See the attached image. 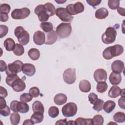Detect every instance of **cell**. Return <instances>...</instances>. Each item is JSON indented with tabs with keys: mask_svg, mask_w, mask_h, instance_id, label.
Listing matches in <instances>:
<instances>
[{
	"mask_svg": "<svg viewBox=\"0 0 125 125\" xmlns=\"http://www.w3.org/2000/svg\"><path fill=\"white\" fill-rule=\"evenodd\" d=\"M23 62L20 60H16L12 63L8 64L5 70L7 76L17 74L22 71Z\"/></svg>",
	"mask_w": 125,
	"mask_h": 125,
	"instance_id": "5b68a950",
	"label": "cell"
},
{
	"mask_svg": "<svg viewBox=\"0 0 125 125\" xmlns=\"http://www.w3.org/2000/svg\"><path fill=\"white\" fill-rule=\"evenodd\" d=\"M20 115L17 112L12 113L10 117L11 124L13 125H17L19 124L20 122Z\"/></svg>",
	"mask_w": 125,
	"mask_h": 125,
	"instance_id": "e575fe53",
	"label": "cell"
},
{
	"mask_svg": "<svg viewBox=\"0 0 125 125\" xmlns=\"http://www.w3.org/2000/svg\"><path fill=\"white\" fill-rule=\"evenodd\" d=\"M33 97L29 94L27 93H24L22 94L20 96V101L24 103H28L30 102L33 98Z\"/></svg>",
	"mask_w": 125,
	"mask_h": 125,
	"instance_id": "f35d334b",
	"label": "cell"
},
{
	"mask_svg": "<svg viewBox=\"0 0 125 125\" xmlns=\"http://www.w3.org/2000/svg\"><path fill=\"white\" fill-rule=\"evenodd\" d=\"M104 101L101 99H98L93 104V109L98 112L101 111L103 109Z\"/></svg>",
	"mask_w": 125,
	"mask_h": 125,
	"instance_id": "d590c367",
	"label": "cell"
},
{
	"mask_svg": "<svg viewBox=\"0 0 125 125\" xmlns=\"http://www.w3.org/2000/svg\"><path fill=\"white\" fill-rule=\"evenodd\" d=\"M67 125H75V122L74 121H69L67 122Z\"/></svg>",
	"mask_w": 125,
	"mask_h": 125,
	"instance_id": "91938a15",
	"label": "cell"
},
{
	"mask_svg": "<svg viewBox=\"0 0 125 125\" xmlns=\"http://www.w3.org/2000/svg\"><path fill=\"white\" fill-rule=\"evenodd\" d=\"M55 124L57 125H67V122L66 119H61L57 121V122L55 123Z\"/></svg>",
	"mask_w": 125,
	"mask_h": 125,
	"instance_id": "db71d44e",
	"label": "cell"
},
{
	"mask_svg": "<svg viewBox=\"0 0 125 125\" xmlns=\"http://www.w3.org/2000/svg\"><path fill=\"white\" fill-rule=\"evenodd\" d=\"M7 65L6 62L2 61V60H0V70L1 72H3L4 71H5L6 68H7Z\"/></svg>",
	"mask_w": 125,
	"mask_h": 125,
	"instance_id": "816d5d0a",
	"label": "cell"
},
{
	"mask_svg": "<svg viewBox=\"0 0 125 125\" xmlns=\"http://www.w3.org/2000/svg\"><path fill=\"white\" fill-rule=\"evenodd\" d=\"M93 124L96 125H102L104 124V120L101 115H96L92 119Z\"/></svg>",
	"mask_w": 125,
	"mask_h": 125,
	"instance_id": "74e56055",
	"label": "cell"
},
{
	"mask_svg": "<svg viewBox=\"0 0 125 125\" xmlns=\"http://www.w3.org/2000/svg\"><path fill=\"white\" fill-rule=\"evenodd\" d=\"M22 71L23 74L27 76H32L36 72V68L35 66L31 63H24L22 68Z\"/></svg>",
	"mask_w": 125,
	"mask_h": 125,
	"instance_id": "2e32d148",
	"label": "cell"
},
{
	"mask_svg": "<svg viewBox=\"0 0 125 125\" xmlns=\"http://www.w3.org/2000/svg\"><path fill=\"white\" fill-rule=\"evenodd\" d=\"M63 79L65 83L71 84L75 83L76 79V69L69 68L64 70L63 74Z\"/></svg>",
	"mask_w": 125,
	"mask_h": 125,
	"instance_id": "30bf717a",
	"label": "cell"
},
{
	"mask_svg": "<svg viewBox=\"0 0 125 125\" xmlns=\"http://www.w3.org/2000/svg\"><path fill=\"white\" fill-rule=\"evenodd\" d=\"M59 114V110L56 106H51L48 109V114L52 118L57 117Z\"/></svg>",
	"mask_w": 125,
	"mask_h": 125,
	"instance_id": "8d00e7d4",
	"label": "cell"
},
{
	"mask_svg": "<svg viewBox=\"0 0 125 125\" xmlns=\"http://www.w3.org/2000/svg\"><path fill=\"white\" fill-rule=\"evenodd\" d=\"M0 114L1 115L4 117L9 116L10 114V109L9 107L7 105H6L5 107L0 108Z\"/></svg>",
	"mask_w": 125,
	"mask_h": 125,
	"instance_id": "f6af8a7d",
	"label": "cell"
},
{
	"mask_svg": "<svg viewBox=\"0 0 125 125\" xmlns=\"http://www.w3.org/2000/svg\"><path fill=\"white\" fill-rule=\"evenodd\" d=\"M15 42L11 38H7L4 41L3 43L4 46L5 47L6 50L8 51H13L15 46Z\"/></svg>",
	"mask_w": 125,
	"mask_h": 125,
	"instance_id": "d4e9b609",
	"label": "cell"
},
{
	"mask_svg": "<svg viewBox=\"0 0 125 125\" xmlns=\"http://www.w3.org/2000/svg\"><path fill=\"white\" fill-rule=\"evenodd\" d=\"M30 14V10L26 7L15 9L11 13V17L15 20H22L26 18Z\"/></svg>",
	"mask_w": 125,
	"mask_h": 125,
	"instance_id": "ba28073f",
	"label": "cell"
},
{
	"mask_svg": "<svg viewBox=\"0 0 125 125\" xmlns=\"http://www.w3.org/2000/svg\"><path fill=\"white\" fill-rule=\"evenodd\" d=\"M44 5L45 6L46 12L49 17L53 16L55 14L56 11L54 5L50 2H47Z\"/></svg>",
	"mask_w": 125,
	"mask_h": 125,
	"instance_id": "1f68e13d",
	"label": "cell"
},
{
	"mask_svg": "<svg viewBox=\"0 0 125 125\" xmlns=\"http://www.w3.org/2000/svg\"><path fill=\"white\" fill-rule=\"evenodd\" d=\"M109 80L111 84L118 85L122 81L121 75L119 73L111 72L109 77Z\"/></svg>",
	"mask_w": 125,
	"mask_h": 125,
	"instance_id": "ac0fdd59",
	"label": "cell"
},
{
	"mask_svg": "<svg viewBox=\"0 0 125 125\" xmlns=\"http://www.w3.org/2000/svg\"><path fill=\"white\" fill-rule=\"evenodd\" d=\"M117 35V32L113 27H108L106 28L105 32L102 36V42L105 44L113 43Z\"/></svg>",
	"mask_w": 125,
	"mask_h": 125,
	"instance_id": "277c9868",
	"label": "cell"
},
{
	"mask_svg": "<svg viewBox=\"0 0 125 125\" xmlns=\"http://www.w3.org/2000/svg\"><path fill=\"white\" fill-rule=\"evenodd\" d=\"M41 28L43 31L46 33H49L53 30V26L52 23L50 22H43L40 24Z\"/></svg>",
	"mask_w": 125,
	"mask_h": 125,
	"instance_id": "d6a6232c",
	"label": "cell"
},
{
	"mask_svg": "<svg viewBox=\"0 0 125 125\" xmlns=\"http://www.w3.org/2000/svg\"><path fill=\"white\" fill-rule=\"evenodd\" d=\"M72 32L71 25L70 23H61L57 26L56 32L61 38H67Z\"/></svg>",
	"mask_w": 125,
	"mask_h": 125,
	"instance_id": "3957f363",
	"label": "cell"
},
{
	"mask_svg": "<svg viewBox=\"0 0 125 125\" xmlns=\"http://www.w3.org/2000/svg\"><path fill=\"white\" fill-rule=\"evenodd\" d=\"M9 18L8 15L7 14L0 13V21L2 22H5L8 21Z\"/></svg>",
	"mask_w": 125,
	"mask_h": 125,
	"instance_id": "f907efd6",
	"label": "cell"
},
{
	"mask_svg": "<svg viewBox=\"0 0 125 125\" xmlns=\"http://www.w3.org/2000/svg\"><path fill=\"white\" fill-rule=\"evenodd\" d=\"M8 32V28L6 25H0V38H2L5 36Z\"/></svg>",
	"mask_w": 125,
	"mask_h": 125,
	"instance_id": "ee69618b",
	"label": "cell"
},
{
	"mask_svg": "<svg viewBox=\"0 0 125 125\" xmlns=\"http://www.w3.org/2000/svg\"><path fill=\"white\" fill-rule=\"evenodd\" d=\"M88 100L90 102L91 104H93L95 103V102L98 99V96L94 93H90L88 96Z\"/></svg>",
	"mask_w": 125,
	"mask_h": 125,
	"instance_id": "bcb514c9",
	"label": "cell"
},
{
	"mask_svg": "<svg viewBox=\"0 0 125 125\" xmlns=\"http://www.w3.org/2000/svg\"><path fill=\"white\" fill-rule=\"evenodd\" d=\"M114 120L117 123H124L125 121V114L122 112H117L113 116Z\"/></svg>",
	"mask_w": 125,
	"mask_h": 125,
	"instance_id": "836d02e7",
	"label": "cell"
},
{
	"mask_svg": "<svg viewBox=\"0 0 125 125\" xmlns=\"http://www.w3.org/2000/svg\"><path fill=\"white\" fill-rule=\"evenodd\" d=\"M6 105V102L4 99V98L2 97H0V108H2L5 107Z\"/></svg>",
	"mask_w": 125,
	"mask_h": 125,
	"instance_id": "f5cc1de1",
	"label": "cell"
},
{
	"mask_svg": "<svg viewBox=\"0 0 125 125\" xmlns=\"http://www.w3.org/2000/svg\"><path fill=\"white\" fill-rule=\"evenodd\" d=\"M57 40V34L54 30L49 32L46 36V40L45 44L48 45H51L54 44Z\"/></svg>",
	"mask_w": 125,
	"mask_h": 125,
	"instance_id": "ffe728a7",
	"label": "cell"
},
{
	"mask_svg": "<svg viewBox=\"0 0 125 125\" xmlns=\"http://www.w3.org/2000/svg\"><path fill=\"white\" fill-rule=\"evenodd\" d=\"M86 1L89 5L92 6L95 8L96 6L100 4L102 1L101 0H87Z\"/></svg>",
	"mask_w": 125,
	"mask_h": 125,
	"instance_id": "7dc6e473",
	"label": "cell"
},
{
	"mask_svg": "<svg viewBox=\"0 0 125 125\" xmlns=\"http://www.w3.org/2000/svg\"><path fill=\"white\" fill-rule=\"evenodd\" d=\"M13 89L17 92L23 91L26 87V84L22 80L19 78L16 79L12 83L11 86Z\"/></svg>",
	"mask_w": 125,
	"mask_h": 125,
	"instance_id": "5bb4252c",
	"label": "cell"
},
{
	"mask_svg": "<svg viewBox=\"0 0 125 125\" xmlns=\"http://www.w3.org/2000/svg\"><path fill=\"white\" fill-rule=\"evenodd\" d=\"M117 11L119 13V14L123 16H125V9L123 7H119L117 9Z\"/></svg>",
	"mask_w": 125,
	"mask_h": 125,
	"instance_id": "11a10c76",
	"label": "cell"
},
{
	"mask_svg": "<svg viewBox=\"0 0 125 125\" xmlns=\"http://www.w3.org/2000/svg\"><path fill=\"white\" fill-rule=\"evenodd\" d=\"M124 52L123 46L116 44L106 48L103 52V56L106 60H110L113 57L119 56Z\"/></svg>",
	"mask_w": 125,
	"mask_h": 125,
	"instance_id": "6da1fadb",
	"label": "cell"
},
{
	"mask_svg": "<svg viewBox=\"0 0 125 125\" xmlns=\"http://www.w3.org/2000/svg\"><path fill=\"white\" fill-rule=\"evenodd\" d=\"M108 15V11L107 9L104 7H102L98 10H97L95 12V17L98 19H104Z\"/></svg>",
	"mask_w": 125,
	"mask_h": 125,
	"instance_id": "7402d4cb",
	"label": "cell"
},
{
	"mask_svg": "<svg viewBox=\"0 0 125 125\" xmlns=\"http://www.w3.org/2000/svg\"><path fill=\"white\" fill-rule=\"evenodd\" d=\"M45 36L43 32L38 30L36 31L33 35V41L35 44L38 45H41L45 43Z\"/></svg>",
	"mask_w": 125,
	"mask_h": 125,
	"instance_id": "9a60e30c",
	"label": "cell"
},
{
	"mask_svg": "<svg viewBox=\"0 0 125 125\" xmlns=\"http://www.w3.org/2000/svg\"><path fill=\"white\" fill-rule=\"evenodd\" d=\"M34 12L38 16L39 21L42 22H46L49 19V16L46 12L44 5H38L35 8Z\"/></svg>",
	"mask_w": 125,
	"mask_h": 125,
	"instance_id": "8fae6325",
	"label": "cell"
},
{
	"mask_svg": "<svg viewBox=\"0 0 125 125\" xmlns=\"http://www.w3.org/2000/svg\"><path fill=\"white\" fill-rule=\"evenodd\" d=\"M40 90L37 87H33L30 88L29 93L34 98L38 97L40 95Z\"/></svg>",
	"mask_w": 125,
	"mask_h": 125,
	"instance_id": "7bdbcfd3",
	"label": "cell"
},
{
	"mask_svg": "<svg viewBox=\"0 0 125 125\" xmlns=\"http://www.w3.org/2000/svg\"><path fill=\"white\" fill-rule=\"evenodd\" d=\"M75 124L77 125H93L92 119H85L80 117L76 119Z\"/></svg>",
	"mask_w": 125,
	"mask_h": 125,
	"instance_id": "f1b7e54d",
	"label": "cell"
},
{
	"mask_svg": "<svg viewBox=\"0 0 125 125\" xmlns=\"http://www.w3.org/2000/svg\"><path fill=\"white\" fill-rule=\"evenodd\" d=\"M31 119L34 124L41 123L43 119V113L39 112H34L31 116Z\"/></svg>",
	"mask_w": 125,
	"mask_h": 125,
	"instance_id": "484cf974",
	"label": "cell"
},
{
	"mask_svg": "<svg viewBox=\"0 0 125 125\" xmlns=\"http://www.w3.org/2000/svg\"><path fill=\"white\" fill-rule=\"evenodd\" d=\"M15 36L17 38L18 42L22 45H26L29 42V33L21 26L17 27L14 30Z\"/></svg>",
	"mask_w": 125,
	"mask_h": 125,
	"instance_id": "7a4b0ae2",
	"label": "cell"
},
{
	"mask_svg": "<svg viewBox=\"0 0 125 125\" xmlns=\"http://www.w3.org/2000/svg\"><path fill=\"white\" fill-rule=\"evenodd\" d=\"M28 55L32 60L36 61L40 57V52L38 49L33 48L28 51Z\"/></svg>",
	"mask_w": 125,
	"mask_h": 125,
	"instance_id": "83f0119b",
	"label": "cell"
},
{
	"mask_svg": "<svg viewBox=\"0 0 125 125\" xmlns=\"http://www.w3.org/2000/svg\"><path fill=\"white\" fill-rule=\"evenodd\" d=\"M79 86L80 91L84 93H87L91 90V84L90 82L86 80H81Z\"/></svg>",
	"mask_w": 125,
	"mask_h": 125,
	"instance_id": "44dd1931",
	"label": "cell"
},
{
	"mask_svg": "<svg viewBox=\"0 0 125 125\" xmlns=\"http://www.w3.org/2000/svg\"><path fill=\"white\" fill-rule=\"evenodd\" d=\"M8 93L6 89L2 86H0V96L3 98H5L7 96Z\"/></svg>",
	"mask_w": 125,
	"mask_h": 125,
	"instance_id": "681fc988",
	"label": "cell"
},
{
	"mask_svg": "<svg viewBox=\"0 0 125 125\" xmlns=\"http://www.w3.org/2000/svg\"><path fill=\"white\" fill-rule=\"evenodd\" d=\"M10 6L6 3L1 4L0 6V13L8 14L10 11Z\"/></svg>",
	"mask_w": 125,
	"mask_h": 125,
	"instance_id": "60d3db41",
	"label": "cell"
},
{
	"mask_svg": "<svg viewBox=\"0 0 125 125\" xmlns=\"http://www.w3.org/2000/svg\"><path fill=\"white\" fill-rule=\"evenodd\" d=\"M65 9L67 12L72 16L83 12L84 10V7L82 2L79 1L75 4H68Z\"/></svg>",
	"mask_w": 125,
	"mask_h": 125,
	"instance_id": "9c48e42d",
	"label": "cell"
},
{
	"mask_svg": "<svg viewBox=\"0 0 125 125\" xmlns=\"http://www.w3.org/2000/svg\"><path fill=\"white\" fill-rule=\"evenodd\" d=\"M55 14L56 16L62 21L70 22L73 19V17L67 12L65 8L63 7L58 8L56 10Z\"/></svg>",
	"mask_w": 125,
	"mask_h": 125,
	"instance_id": "7c38bea8",
	"label": "cell"
},
{
	"mask_svg": "<svg viewBox=\"0 0 125 125\" xmlns=\"http://www.w3.org/2000/svg\"><path fill=\"white\" fill-rule=\"evenodd\" d=\"M121 88L118 86H112L108 91V95L112 98H116L120 95Z\"/></svg>",
	"mask_w": 125,
	"mask_h": 125,
	"instance_id": "cb8c5ba5",
	"label": "cell"
},
{
	"mask_svg": "<svg viewBox=\"0 0 125 125\" xmlns=\"http://www.w3.org/2000/svg\"><path fill=\"white\" fill-rule=\"evenodd\" d=\"M13 51L15 55L17 56H20L23 54L24 52V48L21 44L16 43Z\"/></svg>",
	"mask_w": 125,
	"mask_h": 125,
	"instance_id": "4dcf8cb0",
	"label": "cell"
},
{
	"mask_svg": "<svg viewBox=\"0 0 125 125\" xmlns=\"http://www.w3.org/2000/svg\"><path fill=\"white\" fill-rule=\"evenodd\" d=\"M120 5L119 0H109L108 1V6L112 10L117 9Z\"/></svg>",
	"mask_w": 125,
	"mask_h": 125,
	"instance_id": "ab89813d",
	"label": "cell"
},
{
	"mask_svg": "<svg viewBox=\"0 0 125 125\" xmlns=\"http://www.w3.org/2000/svg\"><path fill=\"white\" fill-rule=\"evenodd\" d=\"M107 87L108 85L105 82H99L97 83L96 90L98 92L103 93L106 91Z\"/></svg>",
	"mask_w": 125,
	"mask_h": 125,
	"instance_id": "f546056e",
	"label": "cell"
},
{
	"mask_svg": "<svg viewBox=\"0 0 125 125\" xmlns=\"http://www.w3.org/2000/svg\"><path fill=\"white\" fill-rule=\"evenodd\" d=\"M125 97H121L118 100V105L120 108L125 109Z\"/></svg>",
	"mask_w": 125,
	"mask_h": 125,
	"instance_id": "c3c4849f",
	"label": "cell"
},
{
	"mask_svg": "<svg viewBox=\"0 0 125 125\" xmlns=\"http://www.w3.org/2000/svg\"><path fill=\"white\" fill-rule=\"evenodd\" d=\"M78 107L76 104L70 102L66 104L62 108V115L65 117H71L75 116L77 112Z\"/></svg>",
	"mask_w": 125,
	"mask_h": 125,
	"instance_id": "52a82bcc",
	"label": "cell"
},
{
	"mask_svg": "<svg viewBox=\"0 0 125 125\" xmlns=\"http://www.w3.org/2000/svg\"><path fill=\"white\" fill-rule=\"evenodd\" d=\"M18 78H19V76L17 74L7 76L5 79V82L6 84L9 86H11L13 82Z\"/></svg>",
	"mask_w": 125,
	"mask_h": 125,
	"instance_id": "b9f144b4",
	"label": "cell"
},
{
	"mask_svg": "<svg viewBox=\"0 0 125 125\" xmlns=\"http://www.w3.org/2000/svg\"><path fill=\"white\" fill-rule=\"evenodd\" d=\"M116 106L115 103L111 100H108L105 102L103 105V109L107 113H110L115 108Z\"/></svg>",
	"mask_w": 125,
	"mask_h": 125,
	"instance_id": "603a6c76",
	"label": "cell"
},
{
	"mask_svg": "<svg viewBox=\"0 0 125 125\" xmlns=\"http://www.w3.org/2000/svg\"><path fill=\"white\" fill-rule=\"evenodd\" d=\"M57 3H59V4H62L63 3H64L66 1V0H55Z\"/></svg>",
	"mask_w": 125,
	"mask_h": 125,
	"instance_id": "6f0895ef",
	"label": "cell"
},
{
	"mask_svg": "<svg viewBox=\"0 0 125 125\" xmlns=\"http://www.w3.org/2000/svg\"><path fill=\"white\" fill-rule=\"evenodd\" d=\"M111 69L112 72L120 74L124 68V63L121 60H115L111 64Z\"/></svg>",
	"mask_w": 125,
	"mask_h": 125,
	"instance_id": "e0dca14e",
	"label": "cell"
},
{
	"mask_svg": "<svg viewBox=\"0 0 125 125\" xmlns=\"http://www.w3.org/2000/svg\"><path fill=\"white\" fill-rule=\"evenodd\" d=\"M67 101L66 95L63 93H59L56 95L54 98V102L57 105H61L65 104Z\"/></svg>",
	"mask_w": 125,
	"mask_h": 125,
	"instance_id": "d6986e66",
	"label": "cell"
},
{
	"mask_svg": "<svg viewBox=\"0 0 125 125\" xmlns=\"http://www.w3.org/2000/svg\"><path fill=\"white\" fill-rule=\"evenodd\" d=\"M32 109L34 112H39L43 113L44 111L43 104L39 101H36L33 103Z\"/></svg>",
	"mask_w": 125,
	"mask_h": 125,
	"instance_id": "4316f807",
	"label": "cell"
},
{
	"mask_svg": "<svg viewBox=\"0 0 125 125\" xmlns=\"http://www.w3.org/2000/svg\"><path fill=\"white\" fill-rule=\"evenodd\" d=\"M120 95L121 96V97H125V89H123L121 90Z\"/></svg>",
	"mask_w": 125,
	"mask_h": 125,
	"instance_id": "680465c9",
	"label": "cell"
},
{
	"mask_svg": "<svg viewBox=\"0 0 125 125\" xmlns=\"http://www.w3.org/2000/svg\"><path fill=\"white\" fill-rule=\"evenodd\" d=\"M94 78L97 83L99 82H105L107 79V72L103 68L96 69L93 74Z\"/></svg>",
	"mask_w": 125,
	"mask_h": 125,
	"instance_id": "4fadbf2b",
	"label": "cell"
},
{
	"mask_svg": "<svg viewBox=\"0 0 125 125\" xmlns=\"http://www.w3.org/2000/svg\"><path fill=\"white\" fill-rule=\"evenodd\" d=\"M34 124L33 123V122H32V120L30 119H27V120H25L24 122L23 123L22 125H33Z\"/></svg>",
	"mask_w": 125,
	"mask_h": 125,
	"instance_id": "9f6ffc18",
	"label": "cell"
},
{
	"mask_svg": "<svg viewBox=\"0 0 125 125\" xmlns=\"http://www.w3.org/2000/svg\"><path fill=\"white\" fill-rule=\"evenodd\" d=\"M10 108L15 112L25 113L29 111V106L26 103L14 100L10 104Z\"/></svg>",
	"mask_w": 125,
	"mask_h": 125,
	"instance_id": "8992f818",
	"label": "cell"
}]
</instances>
